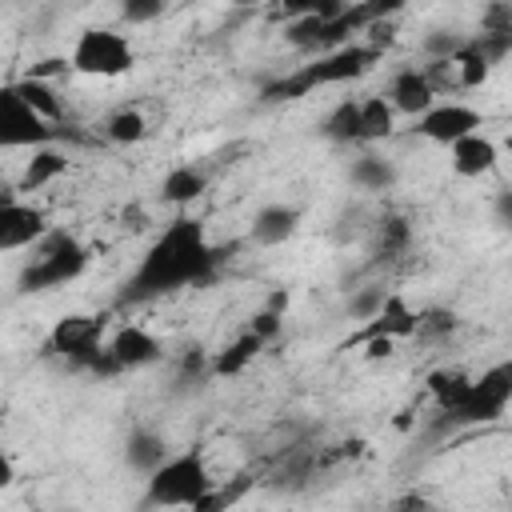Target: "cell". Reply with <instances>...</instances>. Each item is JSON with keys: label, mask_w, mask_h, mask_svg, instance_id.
I'll list each match as a JSON object with an SVG mask.
<instances>
[{"label": "cell", "mask_w": 512, "mask_h": 512, "mask_svg": "<svg viewBox=\"0 0 512 512\" xmlns=\"http://www.w3.org/2000/svg\"><path fill=\"white\" fill-rule=\"evenodd\" d=\"M220 276V252L204 224L192 216H172L160 236L144 248L132 276L120 284V304H148L184 288H204Z\"/></svg>", "instance_id": "6da1fadb"}, {"label": "cell", "mask_w": 512, "mask_h": 512, "mask_svg": "<svg viewBox=\"0 0 512 512\" xmlns=\"http://www.w3.org/2000/svg\"><path fill=\"white\" fill-rule=\"evenodd\" d=\"M376 60H380V48L352 40V44H344V48H336V52H324V56L300 64L292 76L268 84V88H264V100H296V96H308V92H316V88H332V84L360 80L364 72H372Z\"/></svg>", "instance_id": "7a4b0ae2"}, {"label": "cell", "mask_w": 512, "mask_h": 512, "mask_svg": "<svg viewBox=\"0 0 512 512\" xmlns=\"http://www.w3.org/2000/svg\"><path fill=\"white\" fill-rule=\"evenodd\" d=\"M216 492V480L208 472V460L200 448H184L172 452L168 464H160L148 480H144V496L140 508H200L208 496Z\"/></svg>", "instance_id": "3957f363"}, {"label": "cell", "mask_w": 512, "mask_h": 512, "mask_svg": "<svg viewBox=\"0 0 512 512\" xmlns=\"http://www.w3.org/2000/svg\"><path fill=\"white\" fill-rule=\"evenodd\" d=\"M84 268H88V248H84L72 232L52 228V232L32 248V256L24 260V268H20V276H16V288H20L24 296L52 292V288L72 284Z\"/></svg>", "instance_id": "277c9868"}, {"label": "cell", "mask_w": 512, "mask_h": 512, "mask_svg": "<svg viewBox=\"0 0 512 512\" xmlns=\"http://www.w3.org/2000/svg\"><path fill=\"white\" fill-rule=\"evenodd\" d=\"M68 68L76 76L116 80L136 68V48L120 28H84L68 52Z\"/></svg>", "instance_id": "5b68a950"}, {"label": "cell", "mask_w": 512, "mask_h": 512, "mask_svg": "<svg viewBox=\"0 0 512 512\" xmlns=\"http://www.w3.org/2000/svg\"><path fill=\"white\" fill-rule=\"evenodd\" d=\"M52 356H60L68 368H80V372H96L100 360H104V348H108V336H104V316H88V312H72V316H60L48 332V344H44Z\"/></svg>", "instance_id": "8992f818"}, {"label": "cell", "mask_w": 512, "mask_h": 512, "mask_svg": "<svg viewBox=\"0 0 512 512\" xmlns=\"http://www.w3.org/2000/svg\"><path fill=\"white\" fill-rule=\"evenodd\" d=\"M512 404V360H496L488 364L480 376H472V388L464 396V404L444 420L448 428H472V424H492L504 416V408Z\"/></svg>", "instance_id": "52a82bcc"}, {"label": "cell", "mask_w": 512, "mask_h": 512, "mask_svg": "<svg viewBox=\"0 0 512 512\" xmlns=\"http://www.w3.org/2000/svg\"><path fill=\"white\" fill-rule=\"evenodd\" d=\"M56 136V124H48L40 112H32L12 84L0 88V144L4 148H48Z\"/></svg>", "instance_id": "ba28073f"}, {"label": "cell", "mask_w": 512, "mask_h": 512, "mask_svg": "<svg viewBox=\"0 0 512 512\" xmlns=\"http://www.w3.org/2000/svg\"><path fill=\"white\" fill-rule=\"evenodd\" d=\"M164 356V344L140 328V324H120L112 336H108V348H104V360L96 368V376H120V372H136V368H148Z\"/></svg>", "instance_id": "9c48e42d"}, {"label": "cell", "mask_w": 512, "mask_h": 512, "mask_svg": "<svg viewBox=\"0 0 512 512\" xmlns=\"http://www.w3.org/2000/svg\"><path fill=\"white\" fill-rule=\"evenodd\" d=\"M480 128H484V112L464 100H444V104L436 100V108L416 120V136H424L428 144H444V148L460 144L464 136H472Z\"/></svg>", "instance_id": "30bf717a"}, {"label": "cell", "mask_w": 512, "mask_h": 512, "mask_svg": "<svg viewBox=\"0 0 512 512\" xmlns=\"http://www.w3.org/2000/svg\"><path fill=\"white\" fill-rule=\"evenodd\" d=\"M48 232H52V224H48V216L36 204H24L16 196H4V204H0V252L36 248Z\"/></svg>", "instance_id": "8fae6325"}, {"label": "cell", "mask_w": 512, "mask_h": 512, "mask_svg": "<svg viewBox=\"0 0 512 512\" xmlns=\"http://www.w3.org/2000/svg\"><path fill=\"white\" fill-rule=\"evenodd\" d=\"M384 100L396 108V116H412V120H420L424 112L436 108V88H432V80H428L424 68L408 64V68H396V72L388 76Z\"/></svg>", "instance_id": "7c38bea8"}, {"label": "cell", "mask_w": 512, "mask_h": 512, "mask_svg": "<svg viewBox=\"0 0 512 512\" xmlns=\"http://www.w3.org/2000/svg\"><path fill=\"white\" fill-rule=\"evenodd\" d=\"M124 464L136 472V476H152L160 464H168L172 460V448H168V436L164 432H156L152 424H132L128 428V436H124Z\"/></svg>", "instance_id": "4fadbf2b"}, {"label": "cell", "mask_w": 512, "mask_h": 512, "mask_svg": "<svg viewBox=\"0 0 512 512\" xmlns=\"http://www.w3.org/2000/svg\"><path fill=\"white\" fill-rule=\"evenodd\" d=\"M296 232H300V208L296 204H280V200L260 204L256 216H252V224H248V240L260 244V248H280Z\"/></svg>", "instance_id": "5bb4252c"}, {"label": "cell", "mask_w": 512, "mask_h": 512, "mask_svg": "<svg viewBox=\"0 0 512 512\" xmlns=\"http://www.w3.org/2000/svg\"><path fill=\"white\" fill-rule=\"evenodd\" d=\"M448 164H452L456 176H464V180H480V176L496 172V164H500V148L492 144V136L472 132V136H464L460 144L448 148Z\"/></svg>", "instance_id": "9a60e30c"}, {"label": "cell", "mask_w": 512, "mask_h": 512, "mask_svg": "<svg viewBox=\"0 0 512 512\" xmlns=\"http://www.w3.org/2000/svg\"><path fill=\"white\" fill-rule=\"evenodd\" d=\"M416 312H420V308H412V304L404 300V292H388L380 316H376L372 324H364L360 340H376V336H384V340H412V332H416Z\"/></svg>", "instance_id": "2e32d148"}, {"label": "cell", "mask_w": 512, "mask_h": 512, "mask_svg": "<svg viewBox=\"0 0 512 512\" xmlns=\"http://www.w3.org/2000/svg\"><path fill=\"white\" fill-rule=\"evenodd\" d=\"M348 180L360 188V192H392L396 180H400V168L392 156L376 152V148H364L352 164H348Z\"/></svg>", "instance_id": "e0dca14e"}, {"label": "cell", "mask_w": 512, "mask_h": 512, "mask_svg": "<svg viewBox=\"0 0 512 512\" xmlns=\"http://www.w3.org/2000/svg\"><path fill=\"white\" fill-rule=\"evenodd\" d=\"M208 192V172L200 164H176L164 172L160 180V200L172 208H188L192 200H200Z\"/></svg>", "instance_id": "ac0fdd59"}, {"label": "cell", "mask_w": 512, "mask_h": 512, "mask_svg": "<svg viewBox=\"0 0 512 512\" xmlns=\"http://www.w3.org/2000/svg\"><path fill=\"white\" fill-rule=\"evenodd\" d=\"M320 136H324L328 144H344V148H352V144H364L360 100H352V96L336 100V104L328 108V116L320 120Z\"/></svg>", "instance_id": "d6986e66"}, {"label": "cell", "mask_w": 512, "mask_h": 512, "mask_svg": "<svg viewBox=\"0 0 512 512\" xmlns=\"http://www.w3.org/2000/svg\"><path fill=\"white\" fill-rule=\"evenodd\" d=\"M416 232H412V220L404 212H388L380 224H376V240H372V256L376 260H400L408 248H412Z\"/></svg>", "instance_id": "ffe728a7"}, {"label": "cell", "mask_w": 512, "mask_h": 512, "mask_svg": "<svg viewBox=\"0 0 512 512\" xmlns=\"http://www.w3.org/2000/svg\"><path fill=\"white\" fill-rule=\"evenodd\" d=\"M12 88H16V96L32 108V112H40L48 124H60L64 120V100H60V92H56V84L52 80H40V76H24V80H12Z\"/></svg>", "instance_id": "44dd1931"}, {"label": "cell", "mask_w": 512, "mask_h": 512, "mask_svg": "<svg viewBox=\"0 0 512 512\" xmlns=\"http://www.w3.org/2000/svg\"><path fill=\"white\" fill-rule=\"evenodd\" d=\"M468 388H472V376L460 372V368H436V372H428V392H432L436 412H440L444 420L464 404Z\"/></svg>", "instance_id": "7402d4cb"}, {"label": "cell", "mask_w": 512, "mask_h": 512, "mask_svg": "<svg viewBox=\"0 0 512 512\" xmlns=\"http://www.w3.org/2000/svg\"><path fill=\"white\" fill-rule=\"evenodd\" d=\"M64 172H68V156H64V152H56V148H36L32 160H28L24 172H20V188H16V192H40V188H48L52 180H60Z\"/></svg>", "instance_id": "603a6c76"}, {"label": "cell", "mask_w": 512, "mask_h": 512, "mask_svg": "<svg viewBox=\"0 0 512 512\" xmlns=\"http://www.w3.org/2000/svg\"><path fill=\"white\" fill-rule=\"evenodd\" d=\"M456 328H460V316L452 312V308H444V304H432V308H420L416 312V332H412V340L416 344H448L452 336H456Z\"/></svg>", "instance_id": "cb8c5ba5"}, {"label": "cell", "mask_w": 512, "mask_h": 512, "mask_svg": "<svg viewBox=\"0 0 512 512\" xmlns=\"http://www.w3.org/2000/svg\"><path fill=\"white\" fill-rule=\"evenodd\" d=\"M260 352H264V340H260L252 328H244L220 356H212V376H240Z\"/></svg>", "instance_id": "d4e9b609"}, {"label": "cell", "mask_w": 512, "mask_h": 512, "mask_svg": "<svg viewBox=\"0 0 512 512\" xmlns=\"http://www.w3.org/2000/svg\"><path fill=\"white\" fill-rule=\"evenodd\" d=\"M360 124H364V144H384L396 132V108L384 100V92L360 100Z\"/></svg>", "instance_id": "484cf974"}, {"label": "cell", "mask_w": 512, "mask_h": 512, "mask_svg": "<svg viewBox=\"0 0 512 512\" xmlns=\"http://www.w3.org/2000/svg\"><path fill=\"white\" fill-rule=\"evenodd\" d=\"M100 128H104V140H108V144L128 148V144H140V140L148 136V116H144L140 108H116V112L104 116Z\"/></svg>", "instance_id": "4316f807"}, {"label": "cell", "mask_w": 512, "mask_h": 512, "mask_svg": "<svg viewBox=\"0 0 512 512\" xmlns=\"http://www.w3.org/2000/svg\"><path fill=\"white\" fill-rule=\"evenodd\" d=\"M452 68H456V88H464V92H468V88H480V84L492 76V68H496V64H492V60L472 44V36H468V48L452 60Z\"/></svg>", "instance_id": "83f0119b"}, {"label": "cell", "mask_w": 512, "mask_h": 512, "mask_svg": "<svg viewBox=\"0 0 512 512\" xmlns=\"http://www.w3.org/2000/svg\"><path fill=\"white\" fill-rule=\"evenodd\" d=\"M204 376H212V352L200 340H192L176 356V384H200Z\"/></svg>", "instance_id": "f1b7e54d"}, {"label": "cell", "mask_w": 512, "mask_h": 512, "mask_svg": "<svg viewBox=\"0 0 512 512\" xmlns=\"http://www.w3.org/2000/svg\"><path fill=\"white\" fill-rule=\"evenodd\" d=\"M384 300H388V288H380V284H364V288H356V292L348 296L344 312H348V320H364V324H372V320L380 316Z\"/></svg>", "instance_id": "f546056e"}, {"label": "cell", "mask_w": 512, "mask_h": 512, "mask_svg": "<svg viewBox=\"0 0 512 512\" xmlns=\"http://www.w3.org/2000/svg\"><path fill=\"white\" fill-rule=\"evenodd\" d=\"M312 452H292L276 472H272V488H292V492H300L308 480H312Z\"/></svg>", "instance_id": "4dcf8cb0"}, {"label": "cell", "mask_w": 512, "mask_h": 512, "mask_svg": "<svg viewBox=\"0 0 512 512\" xmlns=\"http://www.w3.org/2000/svg\"><path fill=\"white\" fill-rule=\"evenodd\" d=\"M464 48H468V36L456 32V28H432L424 36V56L428 60H456Z\"/></svg>", "instance_id": "1f68e13d"}, {"label": "cell", "mask_w": 512, "mask_h": 512, "mask_svg": "<svg viewBox=\"0 0 512 512\" xmlns=\"http://www.w3.org/2000/svg\"><path fill=\"white\" fill-rule=\"evenodd\" d=\"M280 320H284V292H276L272 300H268V308H260L256 316H252V332L264 340V344H272L276 336H280Z\"/></svg>", "instance_id": "d6a6232c"}, {"label": "cell", "mask_w": 512, "mask_h": 512, "mask_svg": "<svg viewBox=\"0 0 512 512\" xmlns=\"http://www.w3.org/2000/svg\"><path fill=\"white\" fill-rule=\"evenodd\" d=\"M160 16H164L160 0H124L120 4V20L124 24H148V20H160Z\"/></svg>", "instance_id": "836d02e7"}, {"label": "cell", "mask_w": 512, "mask_h": 512, "mask_svg": "<svg viewBox=\"0 0 512 512\" xmlns=\"http://www.w3.org/2000/svg\"><path fill=\"white\" fill-rule=\"evenodd\" d=\"M492 220H496V228H500V232H508V236H512V184H508V188H500V192L492 196Z\"/></svg>", "instance_id": "e575fe53"}, {"label": "cell", "mask_w": 512, "mask_h": 512, "mask_svg": "<svg viewBox=\"0 0 512 512\" xmlns=\"http://www.w3.org/2000/svg\"><path fill=\"white\" fill-rule=\"evenodd\" d=\"M364 356L368 360H380V356H392V348H396V340H384V336H376V340H364Z\"/></svg>", "instance_id": "d590c367"}, {"label": "cell", "mask_w": 512, "mask_h": 512, "mask_svg": "<svg viewBox=\"0 0 512 512\" xmlns=\"http://www.w3.org/2000/svg\"><path fill=\"white\" fill-rule=\"evenodd\" d=\"M392 512H432V504H428L424 496H416V492H412V496L396 500V504H392Z\"/></svg>", "instance_id": "8d00e7d4"}, {"label": "cell", "mask_w": 512, "mask_h": 512, "mask_svg": "<svg viewBox=\"0 0 512 512\" xmlns=\"http://www.w3.org/2000/svg\"><path fill=\"white\" fill-rule=\"evenodd\" d=\"M504 512H512V500H508V508H504Z\"/></svg>", "instance_id": "74e56055"}]
</instances>
